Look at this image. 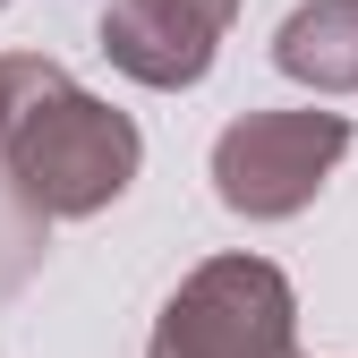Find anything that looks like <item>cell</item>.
Returning a JSON list of instances; mask_svg holds the SVG:
<instances>
[{"instance_id": "cell-4", "label": "cell", "mask_w": 358, "mask_h": 358, "mask_svg": "<svg viewBox=\"0 0 358 358\" xmlns=\"http://www.w3.org/2000/svg\"><path fill=\"white\" fill-rule=\"evenodd\" d=\"M239 0H111L103 9V60L120 77L154 85V94H179L196 85L231 34Z\"/></svg>"}, {"instance_id": "cell-3", "label": "cell", "mask_w": 358, "mask_h": 358, "mask_svg": "<svg viewBox=\"0 0 358 358\" xmlns=\"http://www.w3.org/2000/svg\"><path fill=\"white\" fill-rule=\"evenodd\" d=\"M350 154V120L341 111H248L213 137V196L239 222H290L316 205V188Z\"/></svg>"}, {"instance_id": "cell-1", "label": "cell", "mask_w": 358, "mask_h": 358, "mask_svg": "<svg viewBox=\"0 0 358 358\" xmlns=\"http://www.w3.org/2000/svg\"><path fill=\"white\" fill-rule=\"evenodd\" d=\"M137 162H145V137L128 111L69 85V69L43 52H0V171L26 213L85 222L128 196Z\"/></svg>"}, {"instance_id": "cell-2", "label": "cell", "mask_w": 358, "mask_h": 358, "mask_svg": "<svg viewBox=\"0 0 358 358\" xmlns=\"http://www.w3.org/2000/svg\"><path fill=\"white\" fill-rule=\"evenodd\" d=\"M290 341H299V299L282 264L213 256L171 290L145 358H290Z\"/></svg>"}, {"instance_id": "cell-6", "label": "cell", "mask_w": 358, "mask_h": 358, "mask_svg": "<svg viewBox=\"0 0 358 358\" xmlns=\"http://www.w3.org/2000/svg\"><path fill=\"white\" fill-rule=\"evenodd\" d=\"M34 256H43V213H26L9 196V179H0V299L34 273Z\"/></svg>"}, {"instance_id": "cell-5", "label": "cell", "mask_w": 358, "mask_h": 358, "mask_svg": "<svg viewBox=\"0 0 358 358\" xmlns=\"http://www.w3.org/2000/svg\"><path fill=\"white\" fill-rule=\"evenodd\" d=\"M273 69L316 94H358V0H307L273 34Z\"/></svg>"}]
</instances>
